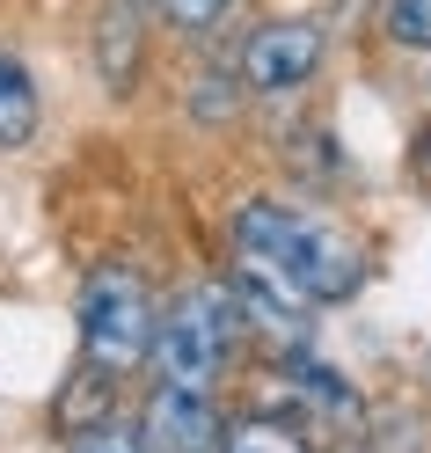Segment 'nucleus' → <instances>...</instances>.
Returning a JSON list of instances; mask_svg holds the SVG:
<instances>
[{"mask_svg":"<svg viewBox=\"0 0 431 453\" xmlns=\"http://www.w3.org/2000/svg\"><path fill=\"white\" fill-rule=\"evenodd\" d=\"M154 329H161V315H154L147 278L125 271V264L89 271V286H81V351H89V365H96L103 380L132 373V365H147Z\"/></svg>","mask_w":431,"mask_h":453,"instance_id":"nucleus-2","label":"nucleus"},{"mask_svg":"<svg viewBox=\"0 0 431 453\" xmlns=\"http://www.w3.org/2000/svg\"><path fill=\"white\" fill-rule=\"evenodd\" d=\"M293 388L314 395V410H329V417H358V395L343 388L329 365H314V358H293Z\"/></svg>","mask_w":431,"mask_h":453,"instance_id":"nucleus-7","label":"nucleus"},{"mask_svg":"<svg viewBox=\"0 0 431 453\" xmlns=\"http://www.w3.org/2000/svg\"><path fill=\"white\" fill-rule=\"evenodd\" d=\"M235 242H242V264L271 271L278 286H293L307 307H329V300L358 293V249L343 242L336 226L307 219L293 205H271V197L242 205L235 212Z\"/></svg>","mask_w":431,"mask_h":453,"instance_id":"nucleus-1","label":"nucleus"},{"mask_svg":"<svg viewBox=\"0 0 431 453\" xmlns=\"http://www.w3.org/2000/svg\"><path fill=\"white\" fill-rule=\"evenodd\" d=\"M73 453H154V446L139 439V432H125V424H110V417H103V424H89V432L73 439Z\"/></svg>","mask_w":431,"mask_h":453,"instance_id":"nucleus-10","label":"nucleus"},{"mask_svg":"<svg viewBox=\"0 0 431 453\" xmlns=\"http://www.w3.org/2000/svg\"><path fill=\"white\" fill-rule=\"evenodd\" d=\"M219 453H307V439L271 424V417H249V424H235V432L219 439Z\"/></svg>","mask_w":431,"mask_h":453,"instance_id":"nucleus-8","label":"nucleus"},{"mask_svg":"<svg viewBox=\"0 0 431 453\" xmlns=\"http://www.w3.org/2000/svg\"><path fill=\"white\" fill-rule=\"evenodd\" d=\"M417 168H424V176H431V132H424V147H417Z\"/></svg>","mask_w":431,"mask_h":453,"instance_id":"nucleus-12","label":"nucleus"},{"mask_svg":"<svg viewBox=\"0 0 431 453\" xmlns=\"http://www.w3.org/2000/svg\"><path fill=\"white\" fill-rule=\"evenodd\" d=\"M314 66H322V30L314 22H264L242 44V81L264 96H293L300 81H314Z\"/></svg>","mask_w":431,"mask_h":453,"instance_id":"nucleus-4","label":"nucleus"},{"mask_svg":"<svg viewBox=\"0 0 431 453\" xmlns=\"http://www.w3.org/2000/svg\"><path fill=\"white\" fill-rule=\"evenodd\" d=\"M388 37L431 51V0H388Z\"/></svg>","mask_w":431,"mask_h":453,"instance_id":"nucleus-9","label":"nucleus"},{"mask_svg":"<svg viewBox=\"0 0 431 453\" xmlns=\"http://www.w3.org/2000/svg\"><path fill=\"white\" fill-rule=\"evenodd\" d=\"M227 8H235V0H161V15L176 22V30H212Z\"/></svg>","mask_w":431,"mask_h":453,"instance_id":"nucleus-11","label":"nucleus"},{"mask_svg":"<svg viewBox=\"0 0 431 453\" xmlns=\"http://www.w3.org/2000/svg\"><path fill=\"white\" fill-rule=\"evenodd\" d=\"M235 336H242V293H227V286L183 293V300L161 315V329H154V365H161V380L212 395V380L227 373Z\"/></svg>","mask_w":431,"mask_h":453,"instance_id":"nucleus-3","label":"nucleus"},{"mask_svg":"<svg viewBox=\"0 0 431 453\" xmlns=\"http://www.w3.org/2000/svg\"><path fill=\"white\" fill-rule=\"evenodd\" d=\"M147 446L154 453H219V424H212V403L197 388H176V380H161L154 388V403H147Z\"/></svg>","mask_w":431,"mask_h":453,"instance_id":"nucleus-5","label":"nucleus"},{"mask_svg":"<svg viewBox=\"0 0 431 453\" xmlns=\"http://www.w3.org/2000/svg\"><path fill=\"white\" fill-rule=\"evenodd\" d=\"M30 139H37V88L22 59L0 51V147H30Z\"/></svg>","mask_w":431,"mask_h":453,"instance_id":"nucleus-6","label":"nucleus"}]
</instances>
